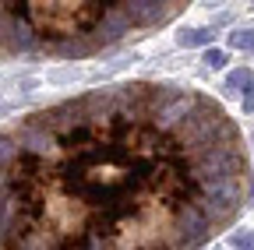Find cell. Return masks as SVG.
<instances>
[{
  "mask_svg": "<svg viewBox=\"0 0 254 250\" xmlns=\"http://www.w3.org/2000/svg\"><path fill=\"white\" fill-rule=\"evenodd\" d=\"M254 201L212 96L120 81L0 127V250H201Z\"/></svg>",
  "mask_w": 254,
  "mask_h": 250,
  "instance_id": "6da1fadb",
  "label": "cell"
},
{
  "mask_svg": "<svg viewBox=\"0 0 254 250\" xmlns=\"http://www.w3.org/2000/svg\"><path fill=\"white\" fill-rule=\"evenodd\" d=\"M187 4L170 0H85V4H32L0 0V60L46 56L74 60L113 50L127 39H141L184 14Z\"/></svg>",
  "mask_w": 254,
  "mask_h": 250,
  "instance_id": "7a4b0ae2",
  "label": "cell"
},
{
  "mask_svg": "<svg viewBox=\"0 0 254 250\" xmlns=\"http://www.w3.org/2000/svg\"><path fill=\"white\" fill-rule=\"evenodd\" d=\"M251 81H254L251 67H237V71L226 78V88H233V92H240V88H244V92H247V88H251Z\"/></svg>",
  "mask_w": 254,
  "mask_h": 250,
  "instance_id": "3957f363",
  "label": "cell"
},
{
  "mask_svg": "<svg viewBox=\"0 0 254 250\" xmlns=\"http://www.w3.org/2000/svg\"><path fill=\"white\" fill-rule=\"evenodd\" d=\"M230 46L233 50H254V28H237L230 36Z\"/></svg>",
  "mask_w": 254,
  "mask_h": 250,
  "instance_id": "277c9868",
  "label": "cell"
},
{
  "mask_svg": "<svg viewBox=\"0 0 254 250\" xmlns=\"http://www.w3.org/2000/svg\"><path fill=\"white\" fill-rule=\"evenodd\" d=\"M208 39H212V28H194V32L180 36V46H205Z\"/></svg>",
  "mask_w": 254,
  "mask_h": 250,
  "instance_id": "5b68a950",
  "label": "cell"
},
{
  "mask_svg": "<svg viewBox=\"0 0 254 250\" xmlns=\"http://www.w3.org/2000/svg\"><path fill=\"white\" fill-rule=\"evenodd\" d=\"M205 67H212V71L226 67V53L222 50H205Z\"/></svg>",
  "mask_w": 254,
  "mask_h": 250,
  "instance_id": "8992f818",
  "label": "cell"
},
{
  "mask_svg": "<svg viewBox=\"0 0 254 250\" xmlns=\"http://www.w3.org/2000/svg\"><path fill=\"white\" fill-rule=\"evenodd\" d=\"M233 250H254V233H237L233 236Z\"/></svg>",
  "mask_w": 254,
  "mask_h": 250,
  "instance_id": "52a82bcc",
  "label": "cell"
},
{
  "mask_svg": "<svg viewBox=\"0 0 254 250\" xmlns=\"http://www.w3.org/2000/svg\"><path fill=\"white\" fill-rule=\"evenodd\" d=\"M244 113H254V92H247V96H244Z\"/></svg>",
  "mask_w": 254,
  "mask_h": 250,
  "instance_id": "ba28073f",
  "label": "cell"
}]
</instances>
